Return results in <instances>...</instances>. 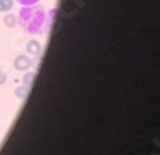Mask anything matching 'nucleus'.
<instances>
[{
    "instance_id": "f257e3e1",
    "label": "nucleus",
    "mask_w": 160,
    "mask_h": 155,
    "mask_svg": "<svg viewBox=\"0 0 160 155\" xmlns=\"http://www.w3.org/2000/svg\"><path fill=\"white\" fill-rule=\"evenodd\" d=\"M29 64H30L29 60L25 57H18L15 61V67L18 68V70H25V68L29 67Z\"/></svg>"
},
{
    "instance_id": "f03ea898",
    "label": "nucleus",
    "mask_w": 160,
    "mask_h": 155,
    "mask_svg": "<svg viewBox=\"0 0 160 155\" xmlns=\"http://www.w3.org/2000/svg\"><path fill=\"white\" fill-rule=\"evenodd\" d=\"M3 22H4V25H6V26L12 28V26H15V25H16V18L13 15H8L6 18H4Z\"/></svg>"
},
{
    "instance_id": "7ed1b4c3",
    "label": "nucleus",
    "mask_w": 160,
    "mask_h": 155,
    "mask_svg": "<svg viewBox=\"0 0 160 155\" xmlns=\"http://www.w3.org/2000/svg\"><path fill=\"white\" fill-rule=\"evenodd\" d=\"M0 3H2L3 10H10L13 6V0H0Z\"/></svg>"
},
{
    "instance_id": "20e7f679",
    "label": "nucleus",
    "mask_w": 160,
    "mask_h": 155,
    "mask_svg": "<svg viewBox=\"0 0 160 155\" xmlns=\"http://www.w3.org/2000/svg\"><path fill=\"white\" fill-rule=\"evenodd\" d=\"M6 81V74H4L2 70H0V84H3Z\"/></svg>"
},
{
    "instance_id": "39448f33",
    "label": "nucleus",
    "mask_w": 160,
    "mask_h": 155,
    "mask_svg": "<svg viewBox=\"0 0 160 155\" xmlns=\"http://www.w3.org/2000/svg\"><path fill=\"white\" fill-rule=\"evenodd\" d=\"M18 2L22 4H30V3H35L36 0H18Z\"/></svg>"
},
{
    "instance_id": "423d86ee",
    "label": "nucleus",
    "mask_w": 160,
    "mask_h": 155,
    "mask_svg": "<svg viewBox=\"0 0 160 155\" xmlns=\"http://www.w3.org/2000/svg\"><path fill=\"white\" fill-rule=\"evenodd\" d=\"M0 12H3V8H2V3H0Z\"/></svg>"
}]
</instances>
